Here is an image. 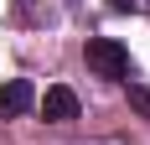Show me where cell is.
Returning a JSON list of instances; mask_svg holds the SVG:
<instances>
[{"instance_id": "1", "label": "cell", "mask_w": 150, "mask_h": 145, "mask_svg": "<svg viewBox=\"0 0 150 145\" xmlns=\"http://www.w3.org/2000/svg\"><path fill=\"white\" fill-rule=\"evenodd\" d=\"M83 57H88V68L98 72V78H124V72H129V52H124L114 36H88V52H83Z\"/></svg>"}, {"instance_id": "2", "label": "cell", "mask_w": 150, "mask_h": 145, "mask_svg": "<svg viewBox=\"0 0 150 145\" xmlns=\"http://www.w3.org/2000/svg\"><path fill=\"white\" fill-rule=\"evenodd\" d=\"M31 104H36V88L26 83V78H11V83H0V114H26Z\"/></svg>"}, {"instance_id": "3", "label": "cell", "mask_w": 150, "mask_h": 145, "mask_svg": "<svg viewBox=\"0 0 150 145\" xmlns=\"http://www.w3.org/2000/svg\"><path fill=\"white\" fill-rule=\"evenodd\" d=\"M42 114L47 119H52V124H62V119H78V93H73V88H47V93H42Z\"/></svg>"}, {"instance_id": "4", "label": "cell", "mask_w": 150, "mask_h": 145, "mask_svg": "<svg viewBox=\"0 0 150 145\" xmlns=\"http://www.w3.org/2000/svg\"><path fill=\"white\" fill-rule=\"evenodd\" d=\"M129 104H135L140 114H145V119H150V88H129Z\"/></svg>"}, {"instance_id": "5", "label": "cell", "mask_w": 150, "mask_h": 145, "mask_svg": "<svg viewBox=\"0 0 150 145\" xmlns=\"http://www.w3.org/2000/svg\"><path fill=\"white\" fill-rule=\"evenodd\" d=\"M109 5H114V11H135V0H109Z\"/></svg>"}]
</instances>
